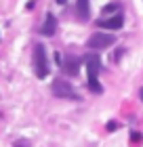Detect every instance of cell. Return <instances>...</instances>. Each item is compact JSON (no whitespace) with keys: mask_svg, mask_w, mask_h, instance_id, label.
Segmentation results:
<instances>
[{"mask_svg":"<svg viewBox=\"0 0 143 147\" xmlns=\"http://www.w3.org/2000/svg\"><path fill=\"white\" fill-rule=\"evenodd\" d=\"M34 71L40 80H44L49 76V55L42 44H34Z\"/></svg>","mask_w":143,"mask_h":147,"instance_id":"1","label":"cell"},{"mask_svg":"<svg viewBox=\"0 0 143 147\" xmlns=\"http://www.w3.org/2000/svg\"><path fill=\"white\" fill-rule=\"evenodd\" d=\"M51 90H53V95L59 97V99H78L76 90H74V86H72L70 82H65L63 78H57L55 82H53Z\"/></svg>","mask_w":143,"mask_h":147,"instance_id":"2","label":"cell"},{"mask_svg":"<svg viewBox=\"0 0 143 147\" xmlns=\"http://www.w3.org/2000/svg\"><path fill=\"white\" fill-rule=\"evenodd\" d=\"M114 42H116V40L110 34H93L91 38H88L86 46L93 49V51H103V49H107V46H112Z\"/></svg>","mask_w":143,"mask_h":147,"instance_id":"3","label":"cell"},{"mask_svg":"<svg viewBox=\"0 0 143 147\" xmlns=\"http://www.w3.org/2000/svg\"><path fill=\"white\" fill-rule=\"evenodd\" d=\"M84 59L80 57H74V55H65V61L61 63V69H63L65 76H78V69H80V63H82Z\"/></svg>","mask_w":143,"mask_h":147,"instance_id":"4","label":"cell"},{"mask_svg":"<svg viewBox=\"0 0 143 147\" xmlns=\"http://www.w3.org/2000/svg\"><path fill=\"white\" fill-rule=\"evenodd\" d=\"M84 65H86V69L91 76H97V74L101 71V59L99 55H86L84 57Z\"/></svg>","mask_w":143,"mask_h":147,"instance_id":"5","label":"cell"},{"mask_svg":"<svg viewBox=\"0 0 143 147\" xmlns=\"http://www.w3.org/2000/svg\"><path fill=\"white\" fill-rule=\"evenodd\" d=\"M97 25L99 28H105V30H120L124 25V19H122V15H114L110 19H101Z\"/></svg>","mask_w":143,"mask_h":147,"instance_id":"6","label":"cell"},{"mask_svg":"<svg viewBox=\"0 0 143 147\" xmlns=\"http://www.w3.org/2000/svg\"><path fill=\"white\" fill-rule=\"evenodd\" d=\"M57 30V21H55V15H51V13H46V19H44V25L40 28V34L42 36H53Z\"/></svg>","mask_w":143,"mask_h":147,"instance_id":"7","label":"cell"},{"mask_svg":"<svg viewBox=\"0 0 143 147\" xmlns=\"http://www.w3.org/2000/svg\"><path fill=\"white\" fill-rule=\"evenodd\" d=\"M78 15L84 19L91 17V0H78Z\"/></svg>","mask_w":143,"mask_h":147,"instance_id":"8","label":"cell"},{"mask_svg":"<svg viewBox=\"0 0 143 147\" xmlns=\"http://www.w3.org/2000/svg\"><path fill=\"white\" fill-rule=\"evenodd\" d=\"M88 88H91L95 95H101V92H103V86L99 84L97 76H91V74H88Z\"/></svg>","mask_w":143,"mask_h":147,"instance_id":"9","label":"cell"},{"mask_svg":"<svg viewBox=\"0 0 143 147\" xmlns=\"http://www.w3.org/2000/svg\"><path fill=\"white\" fill-rule=\"evenodd\" d=\"M131 143H133V145H141V143H143V135H141V132H137V130L131 132Z\"/></svg>","mask_w":143,"mask_h":147,"instance_id":"10","label":"cell"},{"mask_svg":"<svg viewBox=\"0 0 143 147\" xmlns=\"http://www.w3.org/2000/svg\"><path fill=\"white\" fill-rule=\"evenodd\" d=\"M118 9H120V6H118V4H107V6H105V9H103V13H116V11H118Z\"/></svg>","mask_w":143,"mask_h":147,"instance_id":"11","label":"cell"},{"mask_svg":"<svg viewBox=\"0 0 143 147\" xmlns=\"http://www.w3.org/2000/svg\"><path fill=\"white\" fill-rule=\"evenodd\" d=\"M118 128H120V126H118V122H114V120H112V122H107V130H110V132L118 130Z\"/></svg>","mask_w":143,"mask_h":147,"instance_id":"12","label":"cell"},{"mask_svg":"<svg viewBox=\"0 0 143 147\" xmlns=\"http://www.w3.org/2000/svg\"><path fill=\"white\" fill-rule=\"evenodd\" d=\"M67 2V0H57V4H65Z\"/></svg>","mask_w":143,"mask_h":147,"instance_id":"13","label":"cell"},{"mask_svg":"<svg viewBox=\"0 0 143 147\" xmlns=\"http://www.w3.org/2000/svg\"><path fill=\"white\" fill-rule=\"evenodd\" d=\"M139 97H141V101H143V88H141V95H139Z\"/></svg>","mask_w":143,"mask_h":147,"instance_id":"14","label":"cell"}]
</instances>
